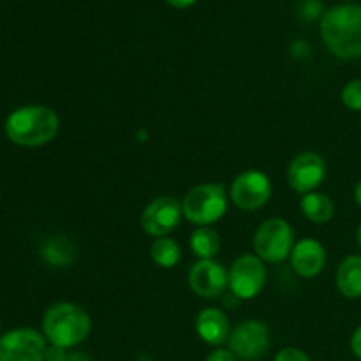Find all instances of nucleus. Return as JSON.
<instances>
[{"label": "nucleus", "mask_w": 361, "mask_h": 361, "mask_svg": "<svg viewBox=\"0 0 361 361\" xmlns=\"http://www.w3.org/2000/svg\"><path fill=\"white\" fill-rule=\"evenodd\" d=\"M60 129L59 115L48 106L28 104L9 113L4 130L11 143L35 148L51 143Z\"/></svg>", "instance_id": "f257e3e1"}, {"label": "nucleus", "mask_w": 361, "mask_h": 361, "mask_svg": "<svg viewBox=\"0 0 361 361\" xmlns=\"http://www.w3.org/2000/svg\"><path fill=\"white\" fill-rule=\"evenodd\" d=\"M321 37L337 59L361 56V6H337L321 18Z\"/></svg>", "instance_id": "f03ea898"}, {"label": "nucleus", "mask_w": 361, "mask_h": 361, "mask_svg": "<svg viewBox=\"0 0 361 361\" xmlns=\"http://www.w3.org/2000/svg\"><path fill=\"white\" fill-rule=\"evenodd\" d=\"M92 321L87 310L76 303H56L42 317V334L51 345L71 349L88 337Z\"/></svg>", "instance_id": "7ed1b4c3"}, {"label": "nucleus", "mask_w": 361, "mask_h": 361, "mask_svg": "<svg viewBox=\"0 0 361 361\" xmlns=\"http://www.w3.org/2000/svg\"><path fill=\"white\" fill-rule=\"evenodd\" d=\"M183 217L200 226H210L221 221L228 212L226 189L219 183H201L190 189L182 203Z\"/></svg>", "instance_id": "20e7f679"}, {"label": "nucleus", "mask_w": 361, "mask_h": 361, "mask_svg": "<svg viewBox=\"0 0 361 361\" xmlns=\"http://www.w3.org/2000/svg\"><path fill=\"white\" fill-rule=\"evenodd\" d=\"M295 247V236L288 221L284 219H268L257 228L254 235L256 256L268 263H281L291 256Z\"/></svg>", "instance_id": "39448f33"}, {"label": "nucleus", "mask_w": 361, "mask_h": 361, "mask_svg": "<svg viewBox=\"0 0 361 361\" xmlns=\"http://www.w3.org/2000/svg\"><path fill=\"white\" fill-rule=\"evenodd\" d=\"M46 337L32 328H16L0 337V361H44Z\"/></svg>", "instance_id": "423d86ee"}, {"label": "nucleus", "mask_w": 361, "mask_h": 361, "mask_svg": "<svg viewBox=\"0 0 361 361\" xmlns=\"http://www.w3.org/2000/svg\"><path fill=\"white\" fill-rule=\"evenodd\" d=\"M267 284V268L263 259L252 254L240 256L229 270V288L238 300H252Z\"/></svg>", "instance_id": "0eeeda50"}, {"label": "nucleus", "mask_w": 361, "mask_h": 361, "mask_svg": "<svg viewBox=\"0 0 361 361\" xmlns=\"http://www.w3.org/2000/svg\"><path fill=\"white\" fill-rule=\"evenodd\" d=\"M229 351L243 361L259 360L270 348V330L261 321H243L229 334Z\"/></svg>", "instance_id": "6e6552de"}, {"label": "nucleus", "mask_w": 361, "mask_h": 361, "mask_svg": "<svg viewBox=\"0 0 361 361\" xmlns=\"http://www.w3.org/2000/svg\"><path fill=\"white\" fill-rule=\"evenodd\" d=\"M271 197V182L263 171H243L233 180L231 200L240 210L254 212L268 203Z\"/></svg>", "instance_id": "1a4fd4ad"}, {"label": "nucleus", "mask_w": 361, "mask_h": 361, "mask_svg": "<svg viewBox=\"0 0 361 361\" xmlns=\"http://www.w3.org/2000/svg\"><path fill=\"white\" fill-rule=\"evenodd\" d=\"M182 203L173 196H161L152 201L141 214V228L155 238L168 236L182 221Z\"/></svg>", "instance_id": "9d476101"}, {"label": "nucleus", "mask_w": 361, "mask_h": 361, "mask_svg": "<svg viewBox=\"0 0 361 361\" xmlns=\"http://www.w3.org/2000/svg\"><path fill=\"white\" fill-rule=\"evenodd\" d=\"M326 176V162L316 152H302L291 161L288 169V182L293 190L310 194L321 185Z\"/></svg>", "instance_id": "9b49d317"}, {"label": "nucleus", "mask_w": 361, "mask_h": 361, "mask_svg": "<svg viewBox=\"0 0 361 361\" xmlns=\"http://www.w3.org/2000/svg\"><path fill=\"white\" fill-rule=\"evenodd\" d=\"M189 286L201 298H217L229 286V274L214 259H200L189 271Z\"/></svg>", "instance_id": "f8f14e48"}, {"label": "nucleus", "mask_w": 361, "mask_h": 361, "mask_svg": "<svg viewBox=\"0 0 361 361\" xmlns=\"http://www.w3.org/2000/svg\"><path fill=\"white\" fill-rule=\"evenodd\" d=\"M291 264L300 277H317L326 264V250L317 240L303 238L293 247Z\"/></svg>", "instance_id": "ddd939ff"}, {"label": "nucleus", "mask_w": 361, "mask_h": 361, "mask_svg": "<svg viewBox=\"0 0 361 361\" xmlns=\"http://www.w3.org/2000/svg\"><path fill=\"white\" fill-rule=\"evenodd\" d=\"M196 331L201 341L210 345H221L229 338V319L222 310L204 309L196 317Z\"/></svg>", "instance_id": "4468645a"}, {"label": "nucleus", "mask_w": 361, "mask_h": 361, "mask_svg": "<svg viewBox=\"0 0 361 361\" xmlns=\"http://www.w3.org/2000/svg\"><path fill=\"white\" fill-rule=\"evenodd\" d=\"M337 289L344 298H361V256H349L337 270Z\"/></svg>", "instance_id": "2eb2a0df"}, {"label": "nucleus", "mask_w": 361, "mask_h": 361, "mask_svg": "<svg viewBox=\"0 0 361 361\" xmlns=\"http://www.w3.org/2000/svg\"><path fill=\"white\" fill-rule=\"evenodd\" d=\"M300 208H302V214L314 224H326L335 214L334 201L330 200V196L321 192L305 194L302 197Z\"/></svg>", "instance_id": "dca6fc26"}, {"label": "nucleus", "mask_w": 361, "mask_h": 361, "mask_svg": "<svg viewBox=\"0 0 361 361\" xmlns=\"http://www.w3.org/2000/svg\"><path fill=\"white\" fill-rule=\"evenodd\" d=\"M190 250L200 259H214L221 250V236L212 226H200L190 235Z\"/></svg>", "instance_id": "f3484780"}, {"label": "nucleus", "mask_w": 361, "mask_h": 361, "mask_svg": "<svg viewBox=\"0 0 361 361\" xmlns=\"http://www.w3.org/2000/svg\"><path fill=\"white\" fill-rule=\"evenodd\" d=\"M41 256L51 267L62 268L69 267L73 263L74 256H76V249H74V245L69 240L62 238V236H56V238L46 240L41 249Z\"/></svg>", "instance_id": "a211bd4d"}, {"label": "nucleus", "mask_w": 361, "mask_h": 361, "mask_svg": "<svg viewBox=\"0 0 361 361\" xmlns=\"http://www.w3.org/2000/svg\"><path fill=\"white\" fill-rule=\"evenodd\" d=\"M150 256L154 263L159 264L161 268H173L178 264L182 252H180V247L175 240L162 236V238H157L154 242L150 249Z\"/></svg>", "instance_id": "6ab92c4d"}, {"label": "nucleus", "mask_w": 361, "mask_h": 361, "mask_svg": "<svg viewBox=\"0 0 361 361\" xmlns=\"http://www.w3.org/2000/svg\"><path fill=\"white\" fill-rule=\"evenodd\" d=\"M342 102L351 111H361V80H353L342 90Z\"/></svg>", "instance_id": "aec40b11"}, {"label": "nucleus", "mask_w": 361, "mask_h": 361, "mask_svg": "<svg viewBox=\"0 0 361 361\" xmlns=\"http://www.w3.org/2000/svg\"><path fill=\"white\" fill-rule=\"evenodd\" d=\"M274 361H310L309 356L296 348H286L275 356Z\"/></svg>", "instance_id": "412c9836"}, {"label": "nucleus", "mask_w": 361, "mask_h": 361, "mask_svg": "<svg viewBox=\"0 0 361 361\" xmlns=\"http://www.w3.org/2000/svg\"><path fill=\"white\" fill-rule=\"evenodd\" d=\"M300 13H302L303 18H309V20H314L321 14V2L319 0H303L300 4Z\"/></svg>", "instance_id": "4be33fe9"}, {"label": "nucleus", "mask_w": 361, "mask_h": 361, "mask_svg": "<svg viewBox=\"0 0 361 361\" xmlns=\"http://www.w3.org/2000/svg\"><path fill=\"white\" fill-rule=\"evenodd\" d=\"M67 360V351L63 348H59V345H49L46 349L44 361H66Z\"/></svg>", "instance_id": "5701e85b"}, {"label": "nucleus", "mask_w": 361, "mask_h": 361, "mask_svg": "<svg viewBox=\"0 0 361 361\" xmlns=\"http://www.w3.org/2000/svg\"><path fill=\"white\" fill-rule=\"evenodd\" d=\"M207 361H236V356L229 349H217L208 356Z\"/></svg>", "instance_id": "b1692460"}, {"label": "nucleus", "mask_w": 361, "mask_h": 361, "mask_svg": "<svg viewBox=\"0 0 361 361\" xmlns=\"http://www.w3.org/2000/svg\"><path fill=\"white\" fill-rule=\"evenodd\" d=\"M351 349L355 353L356 358L361 360V326L353 334L351 337Z\"/></svg>", "instance_id": "393cba45"}, {"label": "nucleus", "mask_w": 361, "mask_h": 361, "mask_svg": "<svg viewBox=\"0 0 361 361\" xmlns=\"http://www.w3.org/2000/svg\"><path fill=\"white\" fill-rule=\"evenodd\" d=\"M166 2H168L169 6L176 7V9H185V7L192 6L196 0H166Z\"/></svg>", "instance_id": "a878e982"}, {"label": "nucleus", "mask_w": 361, "mask_h": 361, "mask_svg": "<svg viewBox=\"0 0 361 361\" xmlns=\"http://www.w3.org/2000/svg\"><path fill=\"white\" fill-rule=\"evenodd\" d=\"M66 361H92V358L85 353H71V355H67Z\"/></svg>", "instance_id": "bb28decb"}, {"label": "nucleus", "mask_w": 361, "mask_h": 361, "mask_svg": "<svg viewBox=\"0 0 361 361\" xmlns=\"http://www.w3.org/2000/svg\"><path fill=\"white\" fill-rule=\"evenodd\" d=\"M355 200H356V203H358L361 207V180H360L358 185H356V189H355Z\"/></svg>", "instance_id": "cd10ccee"}, {"label": "nucleus", "mask_w": 361, "mask_h": 361, "mask_svg": "<svg viewBox=\"0 0 361 361\" xmlns=\"http://www.w3.org/2000/svg\"><path fill=\"white\" fill-rule=\"evenodd\" d=\"M356 238H358V243H360V247H361V224H360V228H358V233H356Z\"/></svg>", "instance_id": "c85d7f7f"}]
</instances>
